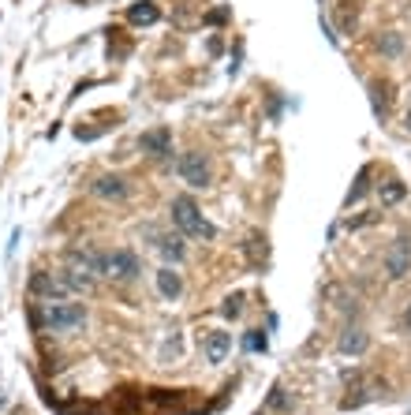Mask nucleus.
Here are the masks:
<instances>
[{
  "label": "nucleus",
  "instance_id": "nucleus-16",
  "mask_svg": "<svg viewBox=\"0 0 411 415\" xmlns=\"http://www.w3.org/2000/svg\"><path fill=\"white\" fill-rule=\"evenodd\" d=\"M370 191V165L367 169H359V176H355V183H352V191H348V199H344V206H352V202H359L363 195Z\"/></svg>",
  "mask_w": 411,
  "mask_h": 415
},
{
  "label": "nucleus",
  "instance_id": "nucleus-8",
  "mask_svg": "<svg viewBox=\"0 0 411 415\" xmlns=\"http://www.w3.org/2000/svg\"><path fill=\"white\" fill-rule=\"evenodd\" d=\"M90 191H94L97 199H105V202H120V199H127V180L124 176H113V172H105V176H97L94 183H90Z\"/></svg>",
  "mask_w": 411,
  "mask_h": 415
},
{
  "label": "nucleus",
  "instance_id": "nucleus-2",
  "mask_svg": "<svg viewBox=\"0 0 411 415\" xmlns=\"http://www.w3.org/2000/svg\"><path fill=\"white\" fill-rule=\"evenodd\" d=\"M172 225H176L184 236H202V239L217 236V228L198 214V206H195V199H191V195H176V199H172Z\"/></svg>",
  "mask_w": 411,
  "mask_h": 415
},
{
  "label": "nucleus",
  "instance_id": "nucleus-14",
  "mask_svg": "<svg viewBox=\"0 0 411 415\" xmlns=\"http://www.w3.org/2000/svg\"><path fill=\"white\" fill-rule=\"evenodd\" d=\"M157 247H161V255L169 258V262H184V255H187V247H184V239H180V236H161Z\"/></svg>",
  "mask_w": 411,
  "mask_h": 415
},
{
  "label": "nucleus",
  "instance_id": "nucleus-18",
  "mask_svg": "<svg viewBox=\"0 0 411 415\" xmlns=\"http://www.w3.org/2000/svg\"><path fill=\"white\" fill-rule=\"evenodd\" d=\"M221 315H224V318H240V315H243V296H240V292L221 303Z\"/></svg>",
  "mask_w": 411,
  "mask_h": 415
},
{
  "label": "nucleus",
  "instance_id": "nucleus-4",
  "mask_svg": "<svg viewBox=\"0 0 411 415\" xmlns=\"http://www.w3.org/2000/svg\"><path fill=\"white\" fill-rule=\"evenodd\" d=\"M30 292H34V296H41V299H64L71 292V284H68V277H64V273L38 270L30 277Z\"/></svg>",
  "mask_w": 411,
  "mask_h": 415
},
{
  "label": "nucleus",
  "instance_id": "nucleus-12",
  "mask_svg": "<svg viewBox=\"0 0 411 415\" xmlns=\"http://www.w3.org/2000/svg\"><path fill=\"white\" fill-rule=\"evenodd\" d=\"M378 389H381V382H359L355 385V389L344 396L341 400V408L344 412H352V408H359V404H367V400H374V396H378Z\"/></svg>",
  "mask_w": 411,
  "mask_h": 415
},
{
  "label": "nucleus",
  "instance_id": "nucleus-13",
  "mask_svg": "<svg viewBox=\"0 0 411 415\" xmlns=\"http://www.w3.org/2000/svg\"><path fill=\"white\" fill-rule=\"evenodd\" d=\"M157 292H161L164 299H176L180 292H184V281H180V273L169 270V266H164V270H157Z\"/></svg>",
  "mask_w": 411,
  "mask_h": 415
},
{
  "label": "nucleus",
  "instance_id": "nucleus-5",
  "mask_svg": "<svg viewBox=\"0 0 411 415\" xmlns=\"http://www.w3.org/2000/svg\"><path fill=\"white\" fill-rule=\"evenodd\" d=\"M408 270H411V239L400 236V239H392V247L385 251V273L392 281H400Z\"/></svg>",
  "mask_w": 411,
  "mask_h": 415
},
{
  "label": "nucleus",
  "instance_id": "nucleus-7",
  "mask_svg": "<svg viewBox=\"0 0 411 415\" xmlns=\"http://www.w3.org/2000/svg\"><path fill=\"white\" fill-rule=\"evenodd\" d=\"M139 150L150 154V158H169V154H172V131H169V127L142 131V135H139Z\"/></svg>",
  "mask_w": 411,
  "mask_h": 415
},
{
  "label": "nucleus",
  "instance_id": "nucleus-24",
  "mask_svg": "<svg viewBox=\"0 0 411 415\" xmlns=\"http://www.w3.org/2000/svg\"><path fill=\"white\" fill-rule=\"evenodd\" d=\"M408 329H411V311H408Z\"/></svg>",
  "mask_w": 411,
  "mask_h": 415
},
{
  "label": "nucleus",
  "instance_id": "nucleus-20",
  "mask_svg": "<svg viewBox=\"0 0 411 415\" xmlns=\"http://www.w3.org/2000/svg\"><path fill=\"white\" fill-rule=\"evenodd\" d=\"M247 348H251V352H266V333H262V329H254V333L247 337Z\"/></svg>",
  "mask_w": 411,
  "mask_h": 415
},
{
  "label": "nucleus",
  "instance_id": "nucleus-23",
  "mask_svg": "<svg viewBox=\"0 0 411 415\" xmlns=\"http://www.w3.org/2000/svg\"><path fill=\"white\" fill-rule=\"evenodd\" d=\"M408 127H411V109H408Z\"/></svg>",
  "mask_w": 411,
  "mask_h": 415
},
{
  "label": "nucleus",
  "instance_id": "nucleus-22",
  "mask_svg": "<svg viewBox=\"0 0 411 415\" xmlns=\"http://www.w3.org/2000/svg\"><path fill=\"white\" fill-rule=\"evenodd\" d=\"M381 214H363V217H355V221H348V228H363V225H374Z\"/></svg>",
  "mask_w": 411,
  "mask_h": 415
},
{
  "label": "nucleus",
  "instance_id": "nucleus-1",
  "mask_svg": "<svg viewBox=\"0 0 411 415\" xmlns=\"http://www.w3.org/2000/svg\"><path fill=\"white\" fill-rule=\"evenodd\" d=\"M30 322H34L38 329L45 326V329H52V333H68V329L86 326V307H82V303L49 299V303H41V311H38V307L30 311Z\"/></svg>",
  "mask_w": 411,
  "mask_h": 415
},
{
  "label": "nucleus",
  "instance_id": "nucleus-3",
  "mask_svg": "<svg viewBox=\"0 0 411 415\" xmlns=\"http://www.w3.org/2000/svg\"><path fill=\"white\" fill-rule=\"evenodd\" d=\"M142 273V262H139V255L135 251H113V255H105V277H113V281H135V277Z\"/></svg>",
  "mask_w": 411,
  "mask_h": 415
},
{
  "label": "nucleus",
  "instance_id": "nucleus-6",
  "mask_svg": "<svg viewBox=\"0 0 411 415\" xmlns=\"http://www.w3.org/2000/svg\"><path fill=\"white\" fill-rule=\"evenodd\" d=\"M180 176H184L191 187H209V161L198 150H191L180 158Z\"/></svg>",
  "mask_w": 411,
  "mask_h": 415
},
{
  "label": "nucleus",
  "instance_id": "nucleus-17",
  "mask_svg": "<svg viewBox=\"0 0 411 415\" xmlns=\"http://www.w3.org/2000/svg\"><path fill=\"white\" fill-rule=\"evenodd\" d=\"M404 195H408V187H404L400 180H389L385 187H381V202H385V206H396V202L404 199Z\"/></svg>",
  "mask_w": 411,
  "mask_h": 415
},
{
  "label": "nucleus",
  "instance_id": "nucleus-10",
  "mask_svg": "<svg viewBox=\"0 0 411 415\" xmlns=\"http://www.w3.org/2000/svg\"><path fill=\"white\" fill-rule=\"evenodd\" d=\"M202 348H206V359H209V363H224L228 348H232V333H221V329H213V333H206Z\"/></svg>",
  "mask_w": 411,
  "mask_h": 415
},
{
  "label": "nucleus",
  "instance_id": "nucleus-11",
  "mask_svg": "<svg viewBox=\"0 0 411 415\" xmlns=\"http://www.w3.org/2000/svg\"><path fill=\"white\" fill-rule=\"evenodd\" d=\"M127 19H131L135 26H153L161 19V8L153 4V0H139V4L127 8Z\"/></svg>",
  "mask_w": 411,
  "mask_h": 415
},
{
  "label": "nucleus",
  "instance_id": "nucleus-19",
  "mask_svg": "<svg viewBox=\"0 0 411 415\" xmlns=\"http://www.w3.org/2000/svg\"><path fill=\"white\" fill-rule=\"evenodd\" d=\"M378 49L385 53V57H396V53L404 49V42H400V34H385V38L378 42Z\"/></svg>",
  "mask_w": 411,
  "mask_h": 415
},
{
  "label": "nucleus",
  "instance_id": "nucleus-15",
  "mask_svg": "<svg viewBox=\"0 0 411 415\" xmlns=\"http://www.w3.org/2000/svg\"><path fill=\"white\" fill-rule=\"evenodd\" d=\"M266 408H269V412H277V415H288V412H291V396L285 393V385H273V389H269Z\"/></svg>",
  "mask_w": 411,
  "mask_h": 415
},
{
  "label": "nucleus",
  "instance_id": "nucleus-21",
  "mask_svg": "<svg viewBox=\"0 0 411 415\" xmlns=\"http://www.w3.org/2000/svg\"><path fill=\"white\" fill-rule=\"evenodd\" d=\"M370 94H374V113L385 116V98H381V86H378V82H370Z\"/></svg>",
  "mask_w": 411,
  "mask_h": 415
},
{
  "label": "nucleus",
  "instance_id": "nucleus-9",
  "mask_svg": "<svg viewBox=\"0 0 411 415\" xmlns=\"http://www.w3.org/2000/svg\"><path fill=\"white\" fill-rule=\"evenodd\" d=\"M336 348H341L344 356H363L370 348V337H367V329H359V326H352V329H344L341 340H336Z\"/></svg>",
  "mask_w": 411,
  "mask_h": 415
}]
</instances>
